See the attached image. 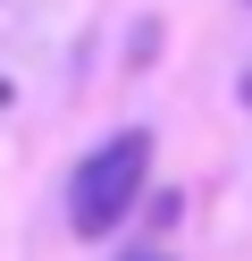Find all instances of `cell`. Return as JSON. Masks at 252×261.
Here are the masks:
<instances>
[{"label": "cell", "instance_id": "obj_1", "mask_svg": "<svg viewBox=\"0 0 252 261\" xmlns=\"http://www.w3.org/2000/svg\"><path fill=\"white\" fill-rule=\"evenodd\" d=\"M143 177H151V126H126V135L93 143V152L76 160V177H67V227H76V236H109L134 211Z\"/></svg>", "mask_w": 252, "mask_h": 261}]
</instances>
